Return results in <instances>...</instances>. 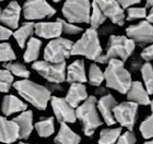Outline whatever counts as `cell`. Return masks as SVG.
<instances>
[{"label": "cell", "instance_id": "obj_1", "mask_svg": "<svg viewBox=\"0 0 153 144\" xmlns=\"http://www.w3.org/2000/svg\"><path fill=\"white\" fill-rule=\"evenodd\" d=\"M12 86L21 97L34 106L36 109L46 110L51 97V92L48 90L47 86L35 83L27 79L13 82Z\"/></svg>", "mask_w": 153, "mask_h": 144}, {"label": "cell", "instance_id": "obj_2", "mask_svg": "<svg viewBox=\"0 0 153 144\" xmlns=\"http://www.w3.org/2000/svg\"><path fill=\"white\" fill-rule=\"evenodd\" d=\"M104 81L108 89H113L120 94H126L130 87L132 79L129 70L125 68L124 61L111 59L104 71Z\"/></svg>", "mask_w": 153, "mask_h": 144}, {"label": "cell", "instance_id": "obj_3", "mask_svg": "<svg viewBox=\"0 0 153 144\" xmlns=\"http://www.w3.org/2000/svg\"><path fill=\"white\" fill-rule=\"evenodd\" d=\"M95 96H88V98L81 103L76 110V118L81 122L82 131L85 137H92L97 129L103 125L96 107Z\"/></svg>", "mask_w": 153, "mask_h": 144}, {"label": "cell", "instance_id": "obj_4", "mask_svg": "<svg viewBox=\"0 0 153 144\" xmlns=\"http://www.w3.org/2000/svg\"><path fill=\"white\" fill-rule=\"evenodd\" d=\"M136 43L132 39L128 38L127 36L123 35H111L105 54L96 60L100 64H107L111 59H119L121 61H126L134 51Z\"/></svg>", "mask_w": 153, "mask_h": 144}, {"label": "cell", "instance_id": "obj_5", "mask_svg": "<svg viewBox=\"0 0 153 144\" xmlns=\"http://www.w3.org/2000/svg\"><path fill=\"white\" fill-rule=\"evenodd\" d=\"M84 56L92 61H96L103 55V48L100 42L99 33L94 29H88L81 38L74 43L71 48V56Z\"/></svg>", "mask_w": 153, "mask_h": 144}, {"label": "cell", "instance_id": "obj_6", "mask_svg": "<svg viewBox=\"0 0 153 144\" xmlns=\"http://www.w3.org/2000/svg\"><path fill=\"white\" fill-rule=\"evenodd\" d=\"M74 42L64 37L51 39L44 49V60L51 64L65 62L71 56Z\"/></svg>", "mask_w": 153, "mask_h": 144}, {"label": "cell", "instance_id": "obj_7", "mask_svg": "<svg viewBox=\"0 0 153 144\" xmlns=\"http://www.w3.org/2000/svg\"><path fill=\"white\" fill-rule=\"evenodd\" d=\"M91 2L89 0H66L62 6V14L68 22L89 23Z\"/></svg>", "mask_w": 153, "mask_h": 144}, {"label": "cell", "instance_id": "obj_8", "mask_svg": "<svg viewBox=\"0 0 153 144\" xmlns=\"http://www.w3.org/2000/svg\"><path fill=\"white\" fill-rule=\"evenodd\" d=\"M113 117L120 127L126 128L128 131H134L139 117V105L129 100L116 104L113 109Z\"/></svg>", "mask_w": 153, "mask_h": 144}, {"label": "cell", "instance_id": "obj_9", "mask_svg": "<svg viewBox=\"0 0 153 144\" xmlns=\"http://www.w3.org/2000/svg\"><path fill=\"white\" fill-rule=\"evenodd\" d=\"M33 70H35L41 77L47 80L49 83L61 84L66 81V62L51 64L48 61H34L32 64Z\"/></svg>", "mask_w": 153, "mask_h": 144}, {"label": "cell", "instance_id": "obj_10", "mask_svg": "<svg viewBox=\"0 0 153 144\" xmlns=\"http://www.w3.org/2000/svg\"><path fill=\"white\" fill-rule=\"evenodd\" d=\"M56 13L47 0H27L23 6V14L26 21H39L51 18Z\"/></svg>", "mask_w": 153, "mask_h": 144}, {"label": "cell", "instance_id": "obj_11", "mask_svg": "<svg viewBox=\"0 0 153 144\" xmlns=\"http://www.w3.org/2000/svg\"><path fill=\"white\" fill-rule=\"evenodd\" d=\"M126 34L128 38L132 39L134 43H138L140 46L151 44L153 39L152 23L148 21H140L137 24L128 26L126 29Z\"/></svg>", "mask_w": 153, "mask_h": 144}, {"label": "cell", "instance_id": "obj_12", "mask_svg": "<svg viewBox=\"0 0 153 144\" xmlns=\"http://www.w3.org/2000/svg\"><path fill=\"white\" fill-rule=\"evenodd\" d=\"M51 105L54 112V115L59 122L65 123H74L76 118V109L68 104V102L62 97L51 96Z\"/></svg>", "mask_w": 153, "mask_h": 144}, {"label": "cell", "instance_id": "obj_13", "mask_svg": "<svg viewBox=\"0 0 153 144\" xmlns=\"http://www.w3.org/2000/svg\"><path fill=\"white\" fill-rule=\"evenodd\" d=\"M106 19H109L114 24L123 26L125 24V11L116 0H94Z\"/></svg>", "mask_w": 153, "mask_h": 144}, {"label": "cell", "instance_id": "obj_14", "mask_svg": "<svg viewBox=\"0 0 153 144\" xmlns=\"http://www.w3.org/2000/svg\"><path fill=\"white\" fill-rule=\"evenodd\" d=\"M22 8L18 1H11L4 8H0V22L8 29H18Z\"/></svg>", "mask_w": 153, "mask_h": 144}, {"label": "cell", "instance_id": "obj_15", "mask_svg": "<svg viewBox=\"0 0 153 144\" xmlns=\"http://www.w3.org/2000/svg\"><path fill=\"white\" fill-rule=\"evenodd\" d=\"M34 33L41 38H57V37H60L62 34L61 23L59 19L54 22H37L34 24Z\"/></svg>", "mask_w": 153, "mask_h": 144}, {"label": "cell", "instance_id": "obj_16", "mask_svg": "<svg viewBox=\"0 0 153 144\" xmlns=\"http://www.w3.org/2000/svg\"><path fill=\"white\" fill-rule=\"evenodd\" d=\"M117 102L112 94L102 95L101 98L96 102V107L99 110V114L103 117V120L107 126L116 125L114 117H113V109L116 106Z\"/></svg>", "mask_w": 153, "mask_h": 144}, {"label": "cell", "instance_id": "obj_17", "mask_svg": "<svg viewBox=\"0 0 153 144\" xmlns=\"http://www.w3.org/2000/svg\"><path fill=\"white\" fill-rule=\"evenodd\" d=\"M20 140L19 128L13 120L0 116V142L4 144H12Z\"/></svg>", "mask_w": 153, "mask_h": 144}, {"label": "cell", "instance_id": "obj_18", "mask_svg": "<svg viewBox=\"0 0 153 144\" xmlns=\"http://www.w3.org/2000/svg\"><path fill=\"white\" fill-rule=\"evenodd\" d=\"M126 95H127V99L129 102L136 103L138 105L148 106L152 103L150 99V95L147 92L146 87L139 81L131 82V85L129 87V90L127 91Z\"/></svg>", "mask_w": 153, "mask_h": 144}, {"label": "cell", "instance_id": "obj_19", "mask_svg": "<svg viewBox=\"0 0 153 144\" xmlns=\"http://www.w3.org/2000/svg\"><path fill=\"white\" fill-rule=\"evenodd\" d=\"M66 81L68 83H85L88 81L85 74V64L82 59L74 61L66 68Z\"/></svg>", "mask_w": 153, "mask_h": 144}, {"label": "cell", "instance_id": "obj_20", "mask_svg": "<svg viewBox=\"0 0 153 144\" xmlns=\"http://www.w3.org/2000/svg\"><path fill=\"white\" fill-rule=\"evenodd\" d=\"M18 125L19 128V138L20 140H27L33 132V112L31 110H24L16 118L12 119Z\"/></svg>", "mask_w": 153, "mask_h": 144}, {"label": "cell", "instance_id": "obj_21", "mask_svg": "<svg viewBox=\"0 0 153 144\" xmlns=\"http://www.w3.org/2000/svg\"><path fill=\"white\" fill-rule=\"evenodd\" d=\"M88 91L85 85L83 83H71L70 87L66 95V100L74 108H76L78 106L83 103L88 98Z\"/></svg>", "mask_w": 153, "mask_h": 144}, {"label": "cell", "instance_id": "obj_22", "mask_svg": "<svg viewBox=\"0 0 153 144\" xmlns=\"http://www.w3.org/2000/svg\"><path fill=\"white\" fill-rule=\"evenodd\" d=\"M27 109V105L21 100L16 95H6L2 99L1 104V110L4 116H11L13 114L22 112Z\"/></svg>", "mask_w": 153, "mask_h": 144}, {"label": "cell", "instance_id": "obj_23", "mask_svg": "<svg viewBox=\"0 0 153 144\" xmlns=\"http://www.w3.org/2000/svg\"><path fill=\"white\" fill-rule=\"evenodd\" d=\"M81 137L65 122H60V128L54 139L55 144H80Z\"/></svg>", "mask_w": 153, "mask_h": 144}, {"label": "cell", "instance_id": "obj_24", "mask_svg": "<svg viewBox=\"0 0 153 144\" xmlns=\"http://www.w3.org/2000/svg\"><path fill=\"white\" fill-rule=\"evenodd\" d=\"M34 24L35 23L32 21H26L21 26H18V29H16V31L12 33V35L14 36V38L21 49H24L26 42L34 34Z\"/></svg>", "mask_w": 153, "mask_h": 144}, {"label": "cell", "instance_id": "obj_25", "mask_svg": "<svg viewBox=\"0 0 153 144\" xmlns=\"http://www.w3.org/2000/svg\"><path fill=\"white\" fill-rule=\"evenodd\" d=\"M42 41L36 37H31L25 44V51L23 55V59L25 62H34L39 57L42 49Z\"/></svg>", "mask_w": 153, "mask_h": 144}, {"label": "cell", "instance_id": "obj_26", "mask_svg": "<svg viewBox=\"0 0 153 144\" xmlns=\"http://www.w3.org/2000/svg\"><path fill=\"white\" fill-rule=\"evenodd\" d=\"M34 128L41 138H49L55 133V119L53 117L41 119L34 125Z\"/></svg>", "mask_w": 153, "mask_h": 144}, {"label": "cell", "instance_id": "obj_27", "mask_svg": "<svg viewBox=\"0 0 153 144\" xmlns=\"http://www.w3.org/2000/svg\"><path fill=\"white\" fill-rule=\"evenodd\" d=\"M123 132V127L118 128H106L102 129L100 132L99 144H116L119 135Z\"/></svg>", "mask_w": 153, "mask_h": 144}, {"label": "cell", "instance_id": "obj_28", "mask_svg": "<svg viewBox=\"0 0 153 144\" xmlns=\"http://www.w3.org/2000/svg\"><path fill=\"white\" fill-rule=\"evenodd\" d=\"M3 68L8 70L13 77H19L22 79H29L30 78V71L29 69L21 62L18 61H9L7 64H3Z\"/></svg>", "mask_w": 153, "mask_h": 144}, {"label": "cell", "instance_id": "obj_29", "mask_svg": "<svg viewBox=\"0 0 153 144\" xmlns=\"http://www.w3.org/2000/svg\"><path fill=\"white\" fill-rule=\"evenodd\" d=\"M105 21V16L103 14V12L100 10V8L95 3V1L93 0V2L91 3V12H90L89 19V23L91 24V29L97 30Z\"/></svg>", "mask_w": 153, "mask_h": 144}, {"label": "cell", "instance_id": "obj_30", "mask_svg": "<svg viewBox=\"0 0 153 144\" xmlns=\"http://www.w3.org/2000/svg\"><path fill=\"white\" fill-rule=\"evenodd\" d=\"M141 75L143 80V86L149 95L153 93V67L150 62H146L141 66Z\"/></svg>", "mask_w": 153, "mask_h": 144}, {"label": "cell", "instance_id": "obj_31", "mask_svg": "<svg viewBox=\"0 0 153 144\" xmlns=\"http://www.w3.org/2000/svg\"><path fill=\"white\" fill-rule=\"evenodd\" d=\"M88 81L92 86H100L104 81V72L95 62L91 64L90 66Z\"/></svg>", "mask_w": 153, "mask_h": 144}, {"label": "cell", "instance_id": "obj_32", "mask_svg": "<svg viewBox=\"0 0 153 144\" xmlns=\"http://www.w3.org/2000/svg\"><path fill=\"white\" fill-rule=\"evenodd\" d=\"M13 84V75L6 69H0V93H8Z\"/></svg>", "mask_w": 153, "mask_h": 144}, {"label": "cell", "instance_id": "obj_33", "mask_svg": "<svg viewBox=\"0 0 153 144\" xmlns=\"http://www.w3.org/2000/svg\"><path fill=\"white\" fill-rule=\"evenodd\" d=\"M16 59V52L9 43H0V62H9Z\"/></svg>", "mask_w": 153, "mask_h": 144}, {"label": "cell", "instance_id": "obj_34", "mask_svg": "<svg viewBox=\"0 0 153 144\" xmlns=\"http://www.w3.org/2000/svg\"><path fill=\"white\" fill-rule=\"evenodd\" d=\"M147 8L146 7H129L127 8V13L125 14L126 19L128 21H134V20L146 19L147 16Z\"/></svg>", "mask_w": 153, "mask_h": 144}, {"label": "cell", "instance_id": "obj_35", "mask_svg": "<svg viewBox=\"0 0 153 144\" xmlns=\"http://www.w3.org/2000/svg\"><path fill=\"white\" fill-rule=\"evenodd\" d=\"M140 133L142 138L146 140H151L153 137V117L152 115L148 116L143 121L141 122L140 127H139Z\"/></svg>", "mask_w": 153, "mask_h": 144}, {"label": "cell", "instance_id": "obj_36", "mask_svg": "<svg viewBox=\"0 0 153 144\" xmlns=\"http://www.w3.org/2000/svg\"><path fill=\"white\" fill-rule=\"evenodd\" d=\"M61 23V29H62V33H66V34H69V35H76L83 31L82 27L78 26L76 24L74 23H70L68 21H65V20L59 19Z\"/></svg>", "mask_w": 153, "mask_h": 144}, {"label": "cell", "instance_id": "obj_37", "mask_svg": "<svg viewBox=\"0 0 153 144\" xmlns=\"http://www.w3.org/2000/svg\"><path fill=\"white\" fill-rule=\"evenodd\" d=\"M137 142V138L132 131H126L124 133H121L118 138L116 144H136Z\"/></svg>", "mask_w": 153, "mask_h": 144}, {"label": "cell", "instance_id": "obj_38", "mask_svg": "<svg viewBox=\"0 0 153 144\" xmlns=\"http://www.w3.org/2000/svg\"><path fill=\"white\" fill-rule=\"evenodd\" d=\"M141 58L143 59L146 62H150L153 59V47L152 45H149L146 47L143 50L141 51Z\"/></svg>", "mask_w": 153, "mask_h": 144}, {"label": "cell", "instance_id": "obj_39", "mask_svg": "<svg viewBox=\"0 0 153 144\" xmlns=\"http://www.w3.org/2000/svg\"><path fill=\"white\" fill-rule=\"evenodd\" d=\"M12 36V31L4 25H0V42L8 41Z\"/></svg>", "mask_w": 153, "mask_h": 144}, {"label": "cell", "instance_id": "obj_40", "mask_svg": "<svg viewBox=\"0 0 153 144\" xmlns=\"http://www.w3.org/2000/svg\"><path fill=\"white\" fill-rule=\"evenodd\" d=\"M123 9H127L129 7L136 6V4H139L141 2V0H116Z\"/></svg>", "mask_w": 153, "mask_h": 144}, {"label": "cell", "instance_id": "obj_41", "mask_svg": "<svg viewBox=\"0 0 153 144\" xmlns=\"http://www.w3.org/2000/svg\"><path fill=\"white\" fill-rule=\"evenodd\" d=\"M146 21H148L149 23H152L153 21V12H152V10H150L149 11V13H147V16H146Z\"/></svg>", "mask_w": 153, "mask_h": 144}, {"label": "cell", "instance_id": "obj_42", "mask_svg": "<svg viewBox=\"0 0 153 144\" xmlns=\"http://www.w3.org/2000/svg\"><path fill=\"white\" fill-rule=\"evenodd\" d=\"M153 3V0H146V8H151Z\"/></svg>", "mask_w": 153, "mask_h": 144}, {"label": "cell", "instance_id": "obj_43", "mask_svg": "<svg viewBox=\"0 0 153 144\" xmlns=\"http://www.w3.org/2000/svg\"><path fill=\"white\" fill-rule=\"evenodd\" d=\"M143 144H153V142L152 141H146Z\"/></svg>", "mask_w": 153, "mask_h": 144}, {"label": "cell", "instance_id": "obj_44", "mask_svg": "<svg viewBox=\"0 0 153 144\" xmlns=\"http://www.w3.org/2000/svg\"><path fill=\"white\" fill-rule=\"evenodd\" d=\"M18 144H30V143H25V142H19Z\"/></svg>", "mask_w": 153, "mask_h": 144}, {"label": "cell", "instance_id": "obj_45", "mask_svg": "<svg viewBox=\"0 0 153 144\" xmlns=\"http://www.w3.org/2000/svg\"><path fill=\"white\" fill-rule=\"evenodd\" d=\"M54 2H59V1H61V0H53Z\"/></svg>", "mask_w": 153, "mask_h": 144}, {"label": "cell", "instance_id": "obj_46", "mask_svg": "<svg viewBox=\"0 0 153 144\" xmlns=\"http://www.w3.org/2000/svg\"><path fill=\"white\" fill-rule=\"evenodd\" d=\"M1 1H4V0H0V2H1Z\"/></svg>", "mask_w": 153, "mask_h": 144}]
</instances>
